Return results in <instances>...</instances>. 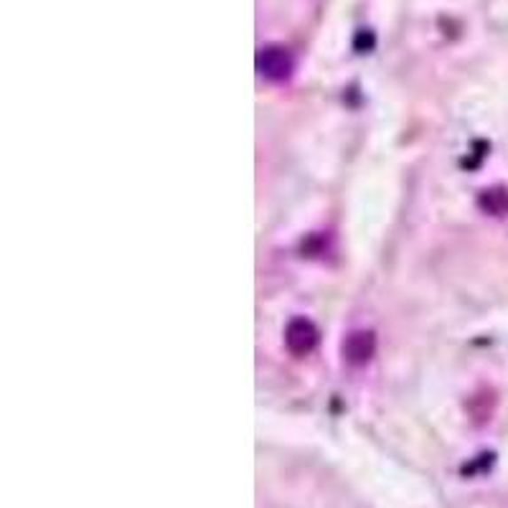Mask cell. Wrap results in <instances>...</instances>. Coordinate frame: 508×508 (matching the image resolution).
I'll return each instance as SVG.
<instances>
[{"label":"cell","instance_id":"1","mask_svg":"<svg viewBox=\"0 0 508 508\" xmlns=\"http://www.w3.org/2000/svg\"><path fill=\"white\" fill-rule=\"evenodd\" d=\"M318 328L310 323L308 318H295L290 320V325H287V331H285V343H287V348L293 351V354H310L316 346H318Z\"/></svg>","mask_w":508,"mask_h":508},{"label":"cell","instance_id":"3","mask_svg":"<svg viewBox=\"0 0 508 508\" xmlns=\"http://www.w3.org/2000/svg\"><path fill=\"white\" fill-rule=\"evenodd\" d=\"M374 333H366V331H358V333H351L348 340L343 343V351H346V356L348 361H354V363H363V361H369L371 354H374Z\"/></svg>","mask_w":508,"mask_h":508},{"label":"cell","instance_id":"2","mask_svg":"<svg viewBox=\"0 0 508 508\" xmlns=\"http://www.w3.org/2000/svg\"><path fill=\"white\" fill-rule=\"evenodd\" d=\"M257 66H260L262 76L280 82L293 72V59L280 46H270V49H262V54L257 59Z\"/></svg>","mask_w":508,"mask_h":508}]
</instances>
